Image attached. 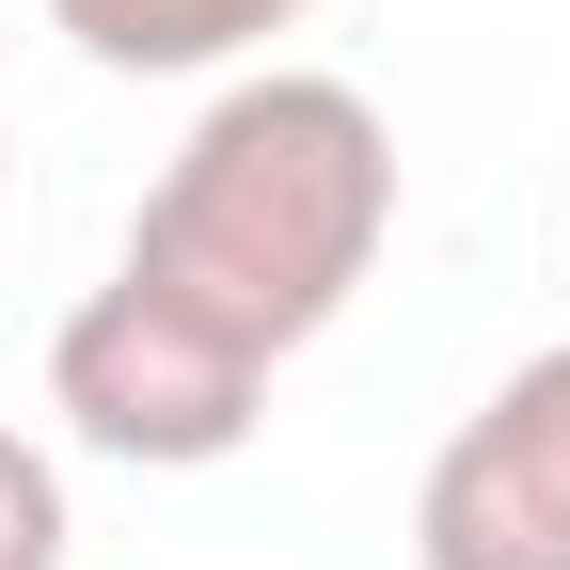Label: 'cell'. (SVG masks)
Wrapping results in <instances>:
<instances>
[{"mask_svg":"<svg viewBox=\"0 0 570 570\" xmlns=\"http://www.w3.org/2000/svg\"><path fill=\"white\" fill-rule=\"evenodd\" d=\"M0 206H17V159H0Z\"/></svg>","mask_w":570,"mask_h":570,"instance_id":"8992f818","label":"cell"},{"mask_svg":"<svg viewBox=\"0 0 570 570\" xmlns=\"http://www.w3.org/2000/svg\"><path fill=\"white\" fill-rule=\"evenodd\" d=\"M302 17L317 0H48V32L80 63H111V80H206V63H254Z\"/></svg>","mask_w":570,"mask_h":570,"instance_id":"277c9868","label":"cell"},{"mask_svg":"<svg viewBox=\"0 0 570 570\" xmlns=\"http://www.w3.org/2000/svg\"><path fill=\"white\" fill-rule=\"evenodd\" d=\"M412 570H570V348H523L412 491Z\"/></svg>","mask_w":570,"mask_h":570,"instance_id":"3957f363","label":"cell"},{"mask_svg":"<svg viewBox=\"0 0 570 570\" xmlns=\"http://www.w3.org/2000/svg\"><path fill=\"white\" fill-rule=\"evenodd\" d=\"M396 238V127L365 80H317V63H254L190 111V142L159 159L127 223V285L175 302L238 348V365H285L348 317V285Z\"/></svg>","mask_w":570,"mask_h":570,"instance_id":"6da1fadb","label":"cell"},{"mask_svg":"<svg viewBox=\"0 0 570 570\" xmlns=\"http://www.w3.org/2000/svg\"><path fill=\"white\" fill-rule=\"evenodd\" d=\"M63 460L32 444V428H0V570H63Z\"/></svg>","mask_w":570,"mask_h":570,"instance_id":"5b68a950","label":"cell"},{"mask_svg":"<svg viewBox=\"0 0 570 570\" xmlns=\"http://www.w3.org/2000/svg\"><path fill=\"white\" fill-rule=\"evenodd\" d=\"M48 412L80 428L96 460H127V475H206V460H238V444H254L269 365H238L206 317L142 302V285L111 269L96 302L48 333Z\"/></svg>","mask_w":570,"mask_h":570,"instance_id":"7a4b0ae2","label":"cell"}]
</instances>
